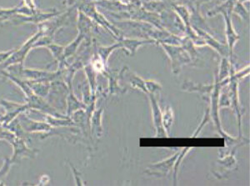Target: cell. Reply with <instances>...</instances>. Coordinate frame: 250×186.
Wrapping results in <instances>:
<instances>
[{
	"label": "cell",
	"mask_w": 250,
	"mask_h": 186,
	"mask_svg": "<svg viewBox=\"0 0 250 186\" xmlns=\"http://www.w3.org/2000/svg\"><path fill=\"white\" fill-rule=\"evenodd\" d=\"M168 55L171 62L172 73L175 76H178L181 72L183 67L189 63H193L192 59L188 52L181 45H173L168 43H159Z\"/></svg>",
	"instance_id": "cell-1"
},
{
	"label": "cell",
	"mask_w": 250,
	"mask_h": 186,
	"mask_svg": "<svg viewBox=\"0 0 250 186\" xmlns=\"http://www.w3.org/2000/svg\"><path fill=\"white\" fill-rule=\"evenodd\" d=\"M163 29L178 36H185V26L179 15L171 8L159 14Z\"/></svg>",
	"instance_id": "cell-2"
},
{
	"label": "cell",
	"mask_w": 250,
	"mask_h": 186,
	"mask_svg": "<svg viewBox=\"0 0 250 186\" xmlns=\"http://www.w3.org/2000/svg\"><path fill=\"white\" fill-rule=\"evenodd\" d=\"M9 144L13 147V156L10 159L13 163H20L23 158L34 159L40 150L29 148L27 145V141L15 135Z\"/></svg>",
	"instance_id": "cell-3"
},
{
	"label": "cell",
	"mask_w": 250,
	"mask_h": 186,
	"mask_svg": "<svg viewBox=\"0 0 250 186\" xmlns=\"http://www.w3.org/2000/svg\"><path fill=\"white\" fill-rule=\"evenodd\" d=\"M179 152H177L168 159L164 161H159L157 163L148 165L147 169L145 170V174L149 176L154 177H165L169 174L171 170H173L174 164L176 162L177 158L179 156Z\"/></svg>",
	"instance_id": "cell-4"
},
{
	"label": "cell",
	"mask_w": 250,
	"mask_h": 186,
	"mask_svg": "<svg viewBox=\"0 0 250 186\" xmlns=\"http://www.w3.org/2000/svg\"><path fill=\"white\" fill-rule=\"evenodd\" d=\"M0 104L3 106L5 113L3 115H0V124L3 126L8 125L9 124L17 119L19 115L23 114L29 109V107L26 104H19L9 101H0Z\"/></svg>",
	"instance_id": "cell-5"
},
{
	"label": "cell",
	"mask_w": 250,
	"mask_h": 186,
	"mask_svg": "<svg viewBox=\"0 0 250 186\" xmlns=\"http://www.w3.org/2000/svg\"><path fill=\"white\" fill-rule=\"evenodd\" d=\"M149 101H150L151 110H152V119L155 129V137H168L167 133L164 129L162 122V110L160 109L159 102L157 101L155 95L153 94H148Z\"/></svg>",
	"instance_id": "cell-6"
},
{
	"label": "cell",
	"mask_w": 250,
	"mask_h": 186,
	"mask_svg": "<svg viewBox=\"0 0 250 186\" xmlns=\"http://www.w3.org/2000/svg\"><path fill=\"white\" fill-rule=\"evenodd\" d=\"M194 29V31L196 32L197 35H199V37L202 38L206 46H208V47H210L211 49H214L219 55H221L222 57L233 59V55H231L230 52L229 50L226 43L224 44V43H220L217 41L215 38L213 37V35H211L208 32L204 31L201 29Z\"/></svg>",
	"instance_id": "cell-7"
},
{
	"label": "cell",
	"mask_w": 250,
	"mask_h": 186,
	"mask_svg": "<svg viewBox=\"0 0 250 186\" xmlns=\"http://www.w3.org/2000/svg\"><path fill=\"white\" fill-rule=\"evenodd\" d=\"M117 41H119L121 44V49H125L130 56L135 55L138 50L143 46L156 43L154 40H151V39L126 38L125 35H122Z\"/></svg>",
	"instance_id": "cell-8"
},
{
	"label": "cell",
	"mask_w": 250,
	"mask_h": 186,
	"mask_svg": "<svg viewBox=\"0 0 250 186\" xmlns=\"http://www.w3.org/2000/svg\"><path fill=\"white\" fill-rule=\"evenodd\" d=\"M27 105L29 107V109L41 112L43 115H52V116L58 118L68 117L67 115H62V114L58 111L55 108L49 105L47 102L43 101L42 99L39 97H34L33 95L29 96Z\"/></svg>",
	"instance_id": "cell-9"
},
{
	"label": "cell",
	"mask_w": 250,
	"mask_h": 186,
	"mask_svg": "<svg viewBox=\"0 0 250 186\" xmlns=\"http://www.w3.org/2000/svg\"><path fill=\"white\" fill-rule=\"evenodd\" d=\"M120 81H125L131 88L139 89L147 95V89L145 87V80L137 75L136 73L131 71L128 66H125L120 70Z\"/></svg>",
	"instance_id": "cell-10"
},
{
	"label": "cell",
	"mask_w": 250,
	"mask_h": 186,
	"mask_svg": "<svg viewBox=\"0 0 250 186\" xmlns=\"http://www.w3.org/2000/svg\"><path fill=\"white\" fill-rule=\"evenodd\" d=\"M225 23V37H226V44H227L229 50L230 52L231 55H233V49L236 43L240 40V36L235 31L233 28V22H232V15L224 14Z\"/></svg>",
	"instance_id": "cell-11"
},
{
	"label": "cell",
	"mask_w": 250,
	"mask_h": 186,
	"mask_svg": "<svg viewBox=\"0 0 250 186\" xmlns=\"http://www.w3.org/2000/svg\"><path fill=\"white\" fill-rule=\"evenodd\" d=\"M105 74L108 80V95H124L127 92V89L120 84V70H113L108 68Z\"/></svg>",
	"instance_id": "cell-12"
},
{
	"label": "cell",
	"mask_w": 250,
	"mask_h": 186,
	"mask_svg": "<svg viewBox=\"0 0 250 186\" xmlns=\"http://www.w3.org/2000/svg\"><path fill=\"white\" fill-rule=\"evenodd\" d=\"M213 83L206 85V84H202V83H193L190 81H185L182 83V87H181V89L184 91L199 93L202 95L205 100H208V101H209V95L213 90Z\"/></svg>",
	"instance_id": "cell-13"
},
{
	"label": "cell",
	"mask_w": 250,
	"mask_h": 186,
	"mask_svg": "<svg viewBox=\"0 0 250 186\" xmlns=\"http://www.w3.org/2000/svg\"><path fill=\"white\" fill-rule=\"evenodd\" d=\"M103 114H104V109H103V108H101V109H95V110L93 112L91 117L89 119L92 134L97 138H100L102 136Z\"/></svg>",
	"instance_id": "cell-14"
},
{
	"label": "cell",
	"mask_w": 250,
	"mask_h": 186,
	"mask_svg": "<svg viewBox=\"0 0 250 186\" xmlns=\"http://www.w3.org/2000/svg\"><path fill=\"white\" fill-rule=\"evenodd\" d=\"M233 67H234L233 59H230L229 57H222L220 63H219V72L216 74L218 81H223L228 79V78H229Z\"/></svg>",
	"instance_id": "cell-15"
},
{
	"label": "cell",
	"mask_w": 250,
	"mask_h": 186,
	"mask_svg": "<svg viewBox=\"0 0 250 186\" xmlns=\"http://www.w3.org/2000/svg\"><path fill=\"white\" fill-rule=\"evenodd\" d=\"M239 0H226L221 4L216 6L215 8L210 9L209 11L207 12L208 17H214L218 15H224V14H229V15H233V7L235 6L236 3Z\"/></svg>",
	"instance_id": "cell-16"
},
{
	"label": "cell",
	"mask_w": 250,
	"mask_h": 186,
	"mask_svg": "<svg viewBox=\"0 0 250 186\" xmlns=\"http://www.w3.org/2000/svg\"><path fill=\"white\" fill-rule=\"evenodd\" d=\"M80 109H86V104L80 102L77 98L75 97L73 92H70L67 99V107H66V115L71 117L75 112Z\"/></svg>",
	"instance_id": "cell-17"
},
{
	"label": "cell",
	"mask_w": 250,
	"mask_h": 186,
	"mask_svg": "<svg viewBox=\"0 0 250 186\" xmlns=\"http://www.w3.org/2000/svg\"><path fill=\"white\" fill-rule=\"evenodd\" d=\"M121 49V44L119 41H117L116 43H113L109 46H103L100 47L98 49V55H100V57L102 59L103 61L105 63L106 65L108 66V60L110 57L113 52L115 51L117 49Z\"/></svg>",
	"instance_id": "cell-18"
},
{
	"label": "cell",
	"mask_w": 250,
	"mask_h": 186,
	"mask_svg": "<svg viewBox=\"0 0 250 186\" xmlns=\"http://www.w3.org/2000/svg\"><path fill=\"white\" fill-rule=\"evenodd\" d=\"M162 122L164 129L169 136L168 134L174 122V113L171 106H165V110L162 112Z\"/></svg>",
	"instance_id": "cell-19"
},
{
	"label": "cell",
	"mask_w": 250,
	"mask_h": 186,
	"mask_svg": "<svg viewBox=\"0 0 250 186\" xmlns=\"http://www.w3.org/2000/svg\"><path fill=\"white\" fill-rule=\"evenodd\" d=\"M171 3H176L187 7L188 10L194 9L200 10V7L203 4L210 2L212 0H169Z\"/></svg>",
	"instance_id": "cell-20"
},
{
	"label": "cell",
	"mask_w": 250,
	"mask_h": 186,
	"mask_svg": "<svg viewBox=\"0 0 250 186\" xmlns=\"http://www.w3.org/2000/svg\"><path fill=\"white\" fill-rule=\"evenodd\" d=\"M249 1L250 0H239L233 7V14L241 18L242 21H247L250 20V13L245 7V3Z\"/></svg>",
	"instance_id": "cell-21"
},
{
	"label": "cell",
	"mask_w": 250,
	"mask_h": 186,
	"mask_svg": "<svg viewBox=\"0 0 250 186\" xmlns=\"http://www.w3.org/2000/svg\"><path fill=\"white\" fill-rule=\"evenodd\" d=\"M92 68L97 74H105L106 69H108V66L106 65L105 63L103 61L102 59L100 57V55L96 53L94 57L92 59L91 63Z\"/></svg>",
	"instance_id": "cell-22"
},
{
	"label": "cell",
	"mask_w": 250,
	"mask_h": 186,
	"mask_svg": "<svg viewBox=\"0 0 250 186\" xmlns=\"http://www.w3.org/2000/svg\"><path fill=\"white\" fill-rule=\"evenodd\" d=\"M192 149V147H185V149H183L182 151L179 152V156L177 158L176 162L174 164L173 166V181L174 183L173 185L176 186L177 181H178V169H179V165L182 162L183 160L185 159V156L187 155L188 153L189 152V150Z\"/></svg>",
	"instance_id": "cell-23"
},
{
	"label": "cell",
	"mask_w": 250,
	"mask_h": 186,
	"mask_svg": "<svg viewBox=\"0 0 250 186\" xmlns=\"http://www.w3.org/2000/svg\"><path fill=\"white\" fill-rule=\"evenodd\" d=\"M85 69L86 73L88 75L89 83H90V94H91V95H95L97 89L96 75L98 74L93 69L90 63L88 66H86Z\"/></svg>",
	"instance_id": "cell-24"
},
{
	"label": "cell",
	"mask_w": 250,
	"mask_h": 186,
	"mask_svg": "<svg viewBox=\"0 0 250 186\" xmlns=\"http://www.w3.org/2000/svg\"><path fill=\"white\" fill-rule=\"evenodd\" d=\"M145 87L147 89V95L148 94H153V95H155L161 91L163 89L161 83H159L158 81H154V80L145 81Z\"/></svg>",
	"instance_id": "cell-25"
},
{
	"label": "cell",
	"mask_w": 250,
	"mask_h": 186,
	"mask_svg": "<svg viewBox=\"0 0 250 186\" xmlns=\"http://www.w3.org/2000/svg\"><path fill=\"white\" fill-rule=\"evenodd\" d=\"M12 165H14V163H13V161H11L10 158H5L4 159L3 165L0 169V185L9 174V170L11 169Z\"/></svg>",
	"instance_id": "cell-26"
},
{
	"label": "cell",
	"mask_w": 250,
	"mask_h": 186,
	"mask_svg": "<svg viewBox=\"0 0 250 186\" xmlns=\"http://www.w3.org/2000/svg\"><path fill=\"white\" fill-rule=\"evenodd\" d=\"M209 121H211L210 115H209V107H208V109L205 110V115H204V117H203L202 122L199 124V128L197 129L196 132L194 133V135L192 136V138L197 137L199 134V132L202 130L204 126H205L206 124L208 123Z\"/></svg>",
	"instance_id": "cell-27"
},
{
	"label": "cell",
	"mask_w": 250,
	"mask_h": 186,
	"mask_svg": "<svg viewBox=\"0 0 250 186\" xmlns=\"http://www.w3.org/2000/svg\"><path fill=\"white\" fill-rule=\"evenodd\" d=\"M69 165H70V168H71L72 172H73L74 180L76 181V185H77V186H84L85 184L83 183L80 172L78 171L77 169L74 168V166L72 165V164L69 163Z\"/></svg>",
	"instance_id": "cell-28"
}]
</instances>
